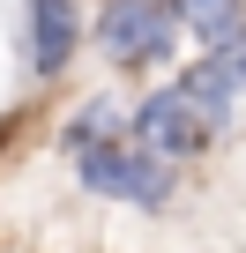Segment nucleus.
Here are the masks:
<instances>
[{
  "label": "nucleus",
  "instance_id": "nucleus-1",
  "mask_svg": "<svg viewBox=\"0 0 246 253\" xmlns=\"http://www.w3.org/2000/svg\"><path fill=\"white\" fill-rule=\"evenodd\" d=\"M82 186L90 194H119V201H142V209H164V194H172V171H164V157H149V149H127V142H90L82 149Z\"/></svg>",
  "mask_w": 246,
  "mask_h": 253
},
{
  "label": "nucleus",
  "instance_id": "nucleus-2",
  "mask_svg": "<svg viewBox=\"0 0 246 253\" xmlns=\"http://www.w3.org/2000/svg\"><path fill=\"white\" fill-rule=\"evenodd\" d=\"M104 45L119 67H157L172 52V0H112L104 8Z\"/></svg>",
  "mask_w": 246,
  "mask_h": 253
},
{
  "label": "nucleus",
  "instance_id": "nucleus-3",
  "mask_svg": "<svg viewBox=\"0 0 246 253\" xmlns=\"http://www.w3.org/2000/svg\"><path fill=\"white\" fill-rule=\"evenodd\" d=\"M135 134H142V149H149V157H194V149L216 134V126H209V119L187 104V89L172 82V89H157V97L135 112Z\"/></svg>",
  "mask_w": 246,
  "mask_h": 253
},
{
  "label": "nucleus",
  "instance_id": "nucleus-4",
  "mask_svg": "<svg viewBox=\"0 0 246 253\" xmlns=\"http://www.w3.org/2000/svg\"><path fill=\"white\" fill-rule=\"evenodd\" d=\"M30 38H38V67L52 75V67H67V52H75V0H30Z\"/></svg>",
  "mask_w": 246,
  "mask_h": 253
},
{
  "label": "nucleus",
  "instance_id": "nucleus-5",
  "mask_svg": "<svg viewBox=\"0 0 246 253\" xmlns=\"http://www.w3.org/2000/svg\"><path fill=\"white\" fill-rule=\"evenodd\" d=\"M179 89H187V104L209 119V126H224V112H231V97H239V82L216 67V60H201V67H187L179 75Z\"/></svg>",
  "mask_w": 246,
  "mask_h": 253
},
{
  "label": "nucleus",
  "instance_id": "nucleus-6",
  "mask_svg": "<svg viewBox=\"0 0 246 253\" xmlns=\"http://www.w3.org/2000/svg\"><path fill=\"white\" fill-rule=\"evenodd\" d=\"M231 8H239V0H172V15H194V23L209 30V45L224 38V23H231Z\"/></svg>",
  "mask_w": 246,
  "mask_h": 253
}]
</instances>
